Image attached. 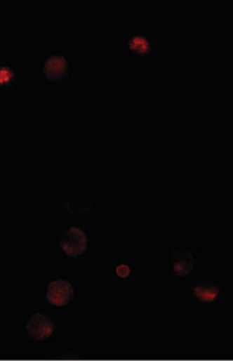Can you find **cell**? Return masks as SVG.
<instances>
[{
	"label": "cell",
	"mask_w": 233,
	"mask_h": 361,
	"mask_svg": "<svg viewBox=\"0 0 233 361\" xmlns=\"http://www.w3.org/2000/svg\"><path fill=\"white\" fill-rule=\"evenodd\" d=\"M87 236L81 228L72 226L62 234L60 241V249L69 256H79L87 249Z\"/></svg>",
	"instance_id": "obj_1"
},
{
	"label": "cell",
	"mask_w": 233,
	"mask_h": 361,
	"mask_svg": "<svg viewBox=\"0 0 233 361\" xmlns=\"http://www.w3.org/2000/svg\"><path fill=\"white\" fill-rule=\"evenodd\" d=\"M125 47L131 56L140 60H149L156 50V46L149 34L141 32L128 36L126 40Z\"/></svg>",
	"instance_id": "obj_2"
},
{
	"label": "cell",
	"mask_w": 233,
	"mask_h": 361,
	"mask_svg": "<svg viewBox=\"0 0 233 361\" xmlns=\"http://www.w3.org/2000/svg\"><path fill=\"white\" fill-rule=\"evenodd\" d=\"M69 73V63L62 54H52L43 64V75L48 81L58 82L65 79Z\"/></svg>",
	"instance_id": "obj_3"
},
{
	"label": "cell",
	"mask_w": 233,
	"mask_h": 361,
	"mask_svg": "<svg viewBox=\"0 0 233 361\" xmlns=\"http://www.w3.org/2000/svg\"><path fill=\"white\" fill-rule=\"evenodd\" d=\"M54 330H55V325L53 320L43 313L32 315L26 324V332L28 336L38 341L47 339L52 336Z\"/></svg>",
	"instance_id": "obj_4"
},
{
	"label": "cell",
	"mask_w": 233,
	"mask_h": 361,
	"mask_svg": "<svg viewBox=\"0 0 233 361\" xmlns=\"http://www.w3.org/2000/svg\"><path fill=\"white\" fill-rule=\"evenodd\" d=\"M46 296L52 306H67L74 297V288L67 280H53L48 284Z\"/></svg>",
	"instance_id": "obj_5"
},
{
	"label": "cell",
	"mask_w": 233,
	"mask_h": 361,
	"mask_svg": "<svg viewBox=\"0 0 233 361\" xmlns=\"http://www.w3.org/2000/svg\"><path fill=\"white\" fill-rule=\"evenodd\" d=\"M170 267L173 275L178 277L188 275L194 268V258L192 252L182 249L172 250Z\"/></svg>",
	"instance_id": "obj_6"
},
{
	"label": "cell",
	"mask_w": 233,
	"mask_h": 361,
	"mask_svg": "<svg viewBox=\"0 0 233 361\" xmlns=\"http://www.w3.org/2000/svg\"><path fill=\"white\" fill-rule=\"evenodd\" d=\"M220 295H221V290L217 284L200 282L193 287L194 298L200 303L206 304V306L217 301Z\"/></svg>",
	"instance_id": "obj_7"
},
{
	"label": "cell",
	"mask_w": 233,
	"mask_h": 361,
	"mask_svg": "<svg viewBox=\"0 0 233 361\" xmlns=\"http://www.w3.org/2000/svg\"><path fill=\"white\" fill-rule=\"evenodd\" d=\"M16 75L14 70L8 66L0 67V88H8L14 84Z\"/></svg>",
	"instance_id": "obj_8"
},
{
	"label": "cell",
	"mask_w": 233,
	"mask_h": 361,
	"mask_svg": "<svg viewBox=\"0 0 233 361\" xmlns=\"http://www.w3.org/2000/svg\"><path fill=\"white\" fill-rule=\"evenodd\" d=\"M131 269L127 264H119L116 267V274L119 277L127 278L130 275Z\"/></svg>",
	"instance_id": "obj_9"
}]
</instances>
